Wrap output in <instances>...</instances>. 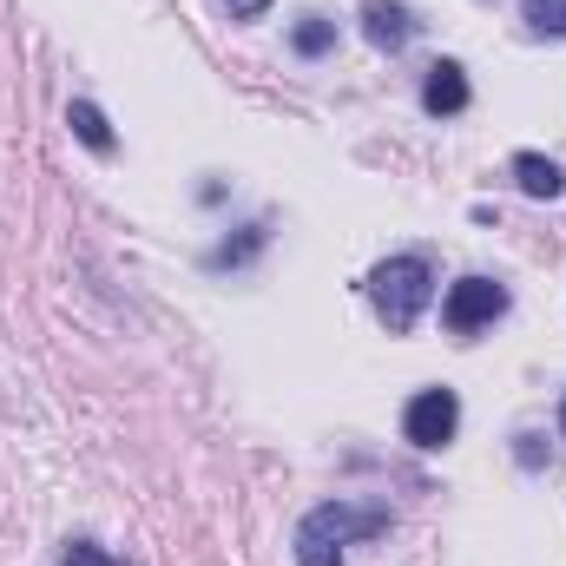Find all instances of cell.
<instances>
[{
    "label": "cell",
    "mask_w": 566,
    "mask_h": 566,
    "mask_svg": "<svg viewBox=\"0 0 566 566\" xmlns=\"http://www.w3.org/2000/svg\"><path fill=\"white\" fill-rule=\"evenodd\" d=\"M382 527H389L382 507L329 501V507H316V514L296 527V566H343V547H349V541H369V534H382Z\"/></svg>",
    "instance_id": "1"
},
{
    "label": "cell",
    "mask_w": 566,
    "mask_h": 566,
    "mask_svg": "<svg viewBox=\"0 0 566 566\" xmlns=\"http://www.w3.org/2000/svg\"><path fill=\"white\" fill-rule=\"evenodd\" d=\"M369 296H376V310H382L389 329H409L428 303V264L422 258H389V264L369 277Z\"/></svg>",
    "instance_id": "2"
},
{
    "label": "cell",
    "mask_w": 566,
    "mask_h": 566,
    "mask_svg": "<svg viewBox=\"0 0 566 566\" xmlns=\"http://www.w3.org/2000/svg\"><path fill=\"white\" fill-rule=\"evenodd\" d=\"M402 428H409L416 448H448L454 428H461V402H454V389H422V396L409 402Z\"/></svg>",
    "instance_id": "3"
},
{
    "label": "cell",
    "mask_w": 566,
    "mask_h": 566,
    "mask_svg": "<svg viewBox=\"0 0 566 566\" xmlns=\"http://www.w3.org/2000/svg\"><path fill=\"white\" fill-rule=\"evenodd\" d=\"M507 310V290L501 283H488V277H461L454 290H448V303H441V316H448V329H481V323H494Z\"/></svg>",
    "instance_id": "4"
},
{
    "label": "cell",
    "mask_w": 566,
    "mask_h": 566,
    "mask_svg": "<svg viewBox=\"0 0 566 566\" xmlns=\"http://www.w3.org/2000/svg\"><path fill=\"white\" fill-rule=\"evenodd\" d=\"M422 106L441 119V113H461L468 106V73L454 66V60H434L428 66V80H422Z\"/></svg>",
    "instance_id": "5"
},
{
    "label": "cell",
    "mask_w": 566,
    "mask_h": 566,
    "mask_svg": "<svg viewBox=\"0 0 566 566\" xmlns=\"http://www.w3.org/2000/svg\"><path fill=\"white\" fill-rule=\"evenodd\" d=\"M363 27H369V40H376V46H402V40L416 33L409 7H396V0H369V7H363Z\"/></svg>",
    "instance_id": "6"
},
{
    "label": "cell",
    "mask_w": 566,
    "mask_h": 566,
    "mask_svg": "<svg viewBox=\"0 0 566 566\" xmlns=\"http://www.w3.org/2000/svg\"><path fill=\"white\" fill-rule=\"evenodd\" d=\"M514 178H521V191H527V198H560V165H554V158H541V151H521V158H514Z\"/></svg>",
    "instance_id": "7"
},
{
    "label": "cell",
    "mask_w": 566,
    "mask_h": 566,
    "mask_svg": "<svg viewBox=\"0 0 566 566\" xmlns=\"http://www.w3.org/2000/svg\"><path fill=\"white\" fill-rule=\"evenodd\" d=\"M66 126H73L80 139L93 145V151H113V126H106V113H99L93 99H73V113H66Z\"/></svg>",
    "instance_id": "8"
},
{
    "label": "cell",
    "mask_w": 566,
    "mask_h": 566,
    "mask_svg": "<svg viewBox=\"0 0 566 566\" xmlns=\"http://www.w3.org/2000/svg\"><path fill=\"white\" fill-rule=\"evenodd\" d=\"M521 13H527V33H541V40H566V0H527Z\"/></svg>",
    "instance_id": "9"
},
{
    "label": "cell",
    "mask_w": 566,
    "mask_h": 566,
    "mask_svg": "<svg viewBox=\"0 0 566 566\" xmlns=\"http://www.w3.org/2000/svg\"><path fill=\"white\" fill-rule=\"evenodd\" d=\"M66 566H126V560H113V554H99V547L73 541V547H66Z\"/></svg>",
    "instance_id": "10"
},
{
    "label": "cell",
    "mask_w": 566,
    "mask_h": 566,
    "mask_svg": "<svg viewBox=\"0 0 566 566\" xmlns=\"http://www.w3.org/2000/svg\"><path fill=\"white\" fill-rule=\"evenodd\" d=\"M296 46H303V53H323V46H329V27H323V20H303V27H296Z\"/></svg>",
    "instance_id": "11"
},
{
    "label": "cell",
    "mask_w": 566,
    "mask_h": 566,
    "mask_svg": "<svg viewBox=\"0 0 566 566\" xmlns=\"http://www.w3.org/2000/svg\"><path fill=\"white\" fill-rule=\"evenodd\" d=\"M224 7H231V13H238V20H244V13H264V7H271V0H224Z\"/></svg>",
    "instance_id": "12"
},
{
    "label": "cell",
    "mask_w": 566,
    "mask_h": 566,
    "mask_svg": "<svg viewBox=\"0 0 566 566\" xmlns=\"http://www.w3.org/2000/svg\"><path fill=\"white\" fill-rule=\"evenodd\" d=\"M560 428H566V402H560Z\"/></svg>",
    "instance_id": "13"
}]
</instances>
